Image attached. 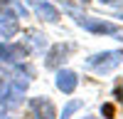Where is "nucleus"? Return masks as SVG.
I'll return each mask as SVG.
<instances>
[{"label": "nucleus", "mask_w": 123, "mask_h": 119, "mask_svg": "<svg viewBox=\"0 0 123 119\" xmlns=\"http://www.w3.org/2000/svg\"><path fill=\"white\" fill-rule=\"evenodd\" d=\"M27 84L30 79L27 77H20V74H12L0 82V109H15L22 104L25 99V92H27Z\"/></svg>", "instance_id": "nucleus-1"}, {"label": "nucleus", "mask_w": 123, "mask_h": 119, "mask_svg": "<svg viewBox=\"0 0 123 119\" xmlns=\"http://www.w3.org/2000/svg\"><path fill=\"white\" fill-rule=\"evenodd\" d=\"M64 10L74 17L76 25H81L84 30H89V32H94V35H121V25H116V22H108V20H94V17H89V15H81L79 10L69 7V5Z\"/></svg>", "instance_id": "nucleus-2"}, {"label": "nucleus", "mask_w": 123, "mask_h": 119, "mask_svg": "<svg viewBox=\"0 0 123 119\" xmlns=\"http://www.w3.org/2000/svg\"><path fill=\"white\" fill-rule=\"evenodd\" d=\"M123 62V50H106V52H98L94 57L86 60V69L96 74H108Z\"/></svg>", "instance_id": "nucleus-3"}, {"label": "nucleus", "mask_w": 123, "mask_h": 119, "mask_svg": "<svg viewBox=\"0 0 123 119\" xmlns=\"http://www.w3.org/2000/svg\"><path fill=\"white\" fill-rule=\"evenodd\" d=\"M30 55V47L25 42H0V65H17Z\"/></svg>", "instance_id": "nucleus-4"}, {"label": "nucleus", "mask_w": 123, "mask_h": 119, "mask_svg": "<svg viewBox=\"0 0 123 119\" xmlns=\"http://www.w3.org/2000/svg\"><path fill=\"white\" fill-rule=\"evenodd\" d=\"M27 107H30V119H54L57 117L52 99H47V97H32L27 102Z\"/></svg>", "instance_id": "nucleus-5"}, {"label": "nucleus", "mask_w": 123, "mask_h": 119, "mask_svg": "<svg viewBox=\"0 0 123 119\" xmlns=\"http://www.w3.org/2000/svg\"><path fill=\"white\" fill-rule=\"evenodd\" d=\"M54 84L59 92H64V94H74L76 92V87H79V74L76 72H71V69H57V77H54Z\"/></svg>", "instance_id": "nucleus-6"}, {"label": "nucleus", "mask_w": 123, "mask_h": 119, "mask_svg": "<svg viewBox=\"0 0 123 119\" xmlns=\"http://www.w3.org/2000/svg\"><path fill=\"white\" fill-rule=\"evenodd\" d=\"M69 52H71V45H64V42L52 45V47H49V52H47L44 67H47V69H59L62 65L67 62V55H69Z\"/></svg>", "instance_id": "nucleus-7"}, {"label": "nucleus", "mask_w": 123, "mask_h": 119, "mask_svg": "<svg viewBox=\"0 0 123 119\" xmlns=\"http://www.w3.org/2000/svg\"><path fill=\"white\" fill-rule=\"evenodd\" d=\"M32 10L37 13L39 20H47V22H59V7H54L52 3H47V0H27Z\"/></svg>", "instance_id": "nucleus-8"}, {"label": "nucleus", "mask_w": 123, "mask_h": 119, "mask_svg": "<svg viewBox=\"0 0 123 119\" xmlns=\"http://www.w3.org/2000/svg\"><path fill=\"white\" fill-rule=\"evenodd\" d=\"M0 17H27V7L20 0H0Z\"/></svg>", "instance_id": "nucleus-9"}, {"label": "nucleus", "mask_w": 123, "mask_h": 119, "mask_svg": "<svg viewBox=\"0 0 123 119\" xmlns=\"http://www.w3.org/2000/svg\"><path fill=\"white\" fill-rule=\"evenodd\" d=\"M25 45H30V52H44L47 50V37L37 30H25Z\"/></svg>", "instance_id": "nucleus-10"}, {"label": "nucleus", "mask_w": 123, "mask_h": 119, "mask_svg": "<svg viewBox=\"0 0 123 119\" xmlns=\"http://www.w3.org/2000/svg\"><path fill=\"white\" fill-rule=\"evenodd\" d=\"M17 32H20V22L15 17H0V42H7Z\"/></svg>", "instance_id": "nucleus-11"}, {"label": "nucleus", "mask_w": 123, "mask_h": 119, "mask_svg": "<svg viewBox=\"0 0 123 119\" xmlns=\"http://www.w3.org/2000/svg\"><path fill=\"white\" fill-rule=\"evenodd\" d=\"M81 107H84V102H81V99H71V102H67V107L62 109V117H59V119H71V114L79 112Z\"/></svg>", "instance_id": "nucleus-12"}, {"label": "nucleus", "mask_w": 123, "mask_h": 119, "mask_svg": "<svg viewBox=\"0 0 123 119\" xmlns=\"http://www.w3.org/2000/svg\"><path fill=\"white\" fill-rule=\"evenodd\" d=\"M101 112H104V114H108V117H111V114H113V107H111V104H104V107H101Z\"/></svg>", "instance_id": "nucleus-13"}, {"label": "nucleus", "mask_w": 123, "mask_h": 119, "mask_svg": "<svg viewBox=\"0 0 123 119\" xmlns=\"http://www.w3.org/2000/svg\"><path fill=\"white\" fill-rule=\"evenodd\" d=\"M0 119H10V117L5 114V109H0Z\"/></svg>", "instance_id": "nucleus-14"}, {"label": "nucleus", "mask_w": 123, "mask_h": 119, "mask_svg": "<svg viewBox=\"0 0 123 119\" xmlns=\"http://www.w3.org/2000/svg\"><path fill=\"white\" fill-rule=\"evenodd\" d=\"M98 3H106V5H111V3H116V0H98Z\"/></svg>", "instance_id": "nucleus-15"}, {"label": "nucleus", "mask_w": 123, "mask_h": 119, "mask_svg": "<svg viewBox=\"0 0 123 119\" xmlns=\"http://www.w3.org/2000/svg\"><path fill=\"white\" fill-rule=\"evenodd\" d=\"M81 119H98V117H81Z\"/></svg>", "instance_id": "nucleus-16"}]
</instances>
